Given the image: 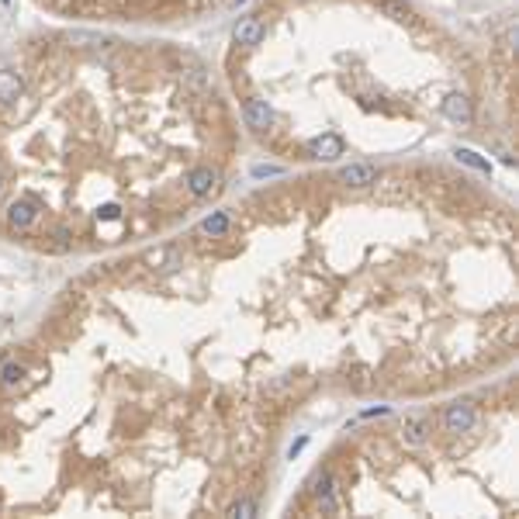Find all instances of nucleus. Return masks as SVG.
Listing matches in <instances>:
<instances>
[{
	"instance_id": "2",
	"label": "nucleus",
	"mask_w": 519,
	"mask_h": 519,
	"mask_svg": "<svg viewBox=\"0 0 519 519\" xmlns=\"http://www.w3.org/2000/svg\"><path fill=\"white\" fill-rule=\"evenodd\" d=\"M184 184H187V194H190V197H208V194L218 190V170H215L211 163H197V166L187 170Z\"/></svg>"
},
{
	"instance_id": "11",
	"label": "nucleus",
	"mask_w": 519,
	"mask_h": 519,
	"mask_svg": "<svg viewBox=\"0 0 519 519\" xmlns=\"http://www.w3.org/2000/svg\"><path fill=\"white\" fill-rule=\"evenodd\" d=\"M21 378H25V364H18V360L0 364V384H4V388H18Z\"/></svg>"
},
{
	"instance_id": "12",
	"label": "nucleus",
	"mask_w": 519,
	"mask_h": 519,
	"mask_svg": "<svg viewBox=\"0 0 519 519\" xmlns=\"http://www.w3.org/2000/svg\"><path fill=\"white\" fill-rule=\"evenodd\" d=\"M201 232H204V235H211V239L225 235V232H228V215H222V211L208 215V218L201 222Z\"/></svg>"
},
{
	"instance_id": "13",
	"label": "nucleus",
	"mask_w": 519,
	"mask_h": 519,
	"mask_svg": "<svg viewBox=\"0 0 519 519\" xmlns=\"http://www.w3.org/2000/svg\"><path fill=\"white\" fill-rule=\"evenodd\" d=\"M402 436L409 440V443H426V419H405V426H402Z\"/></svg>"
},
{
	"instance_id": "14",
	"label": "nucleus",
	"mask_w": 519,
	"mask_h": 519,
	"mask_svg": "<svg viewBox=\"0 0 519 519\" xmlns=\"http://www.w3.org/2000/svg\"><path fill=\"white\" fill-rule=\"evenodd\" d=\"M319 502H322L326 512H336V498H333V481H329V474H322V481H319Z\"/></svg>"
},
{
	"instance_id": "10",
	"label": "nucleus",
	"mask_w": 519,
	"mask_h": 519,
	"mask_svg": "<svg viewBox=\"0 0 519 519\" xmlns=\"http://www.w3.org/2000/svg\"><path fill=\"white\" fill-rule=\"evenodd\" d=\"M443 115L450 121H457V125H467L471 121V101L464 94H447L443 97Z\"/></svg>"
},
{
	"instance_id": "3",
	"label": "nucleus",
	"mask_w": 519,
	"mask_h": 519,
	"mask_svg": "<svg viewBox=\"0 0 519 519\" xmlns=\"http://www.w3.org/2000/svg\"><path fill=\"white\" fill-rule=\"evenodd\" d=\"M242 118H246V125H249V128L267 132V128L274 125V108H271L264 97H249V101H246V108H242Z\"/></svg>"
},
{
	"instance_id": "6",
	"label": "nucleus",
	"mask_w": 519,
	"mask_h": 519,
	"mask_svg": "<svg viewBox=\"0 0 519 519\" xmlns=\"http://www.w3.org/2000/svg\"><path fill=\"white\" fill-rule=\"evenodd\" d=\"M35 222H39V204L35 201H28V197L11 201V208H8V225L11 228H32Z\"/></svg>"
},
{
	"instance_id": "5",
	"label": "nucleus",
	"mask_w": 519,
	"mask_h": 519,
	"mask_svg": "<svg viewBox=\"0 0 519 519\" xmlns=\"http://www.w3.org/2000/svg\"><path fill=\"white\" fill-rule=\"evenodd\" d=\"M260 39H264V21H260V14H249L232 28V42L242 46V49H253Z\"/></svg>"
},
{
	"instance_id": "16",
	"label": "nucleus",
	"mask_w": 519,
	"mask_h": 519,
	"mask_svg": "<svg viewBox=\"0 0 519 519\" xmlns=\"http://www.w3.org/2000/svg\"><path fill=\"white\" fill-rule=\"evenodd\" d=\"M457 159H460V163H467V166H474V170H481V173H488V163H484V159H478V153H471V149H460V153H457Z\"/></svg>"
},
{
	"instance_id": "17",
	"label": "nucleus",
	"mask_w": 519,
	"mask_h": 519,
	"mask_svg": "<svg viewBox=\"0 0 519 519\" xmlns=\"http://www.w3.org/2000/svg\"><path fill=\"white\" fill-rule=\"evenodd\" d=\"M0 187H4V177H0Z\"/></svg>"
},
{
	"instance_id": "15",
	"label": "nucleus",
	"mask_w": 519,
	"mask_h": 519,
	"mask_svg": "<svg viewBox=\"0 0 519 519\" xmlns=\"http://www.w3.org/2000/svg\"><path fill=\"white\" fill-rule=\"evenodd\" d=\"M228 516L249 519V516H256V502H253V498H239V502H232V505H228Z\"/></svg>"
},
{
	"instance_id": "4",
	"label": "nucleus",
	"mask_w": 519,
	"mask_h": 519,
	"mask_svg": "<svg viewBox=\"0 0 519 519\" xmlns=\"http://www.w3.org/2000/svg\"><path fill=\"white\" fill-rule=\"evenodd\" d=\"M25 97V80L18 70H0V108H14Z\"/></svg>"
},
{
	"instance_id": "9",
	"label": "nucleus",
	"mask_w": 519,
	"mask_h": 519,
	"mask_svg": "<svg viewBox=\"0 0 519 519\" xmlns=\"http://www.w3.org/2000/svg\"><path fill=\"white\" fill-rule=\"evenodd\" d=\"M340 180L350 184V187H371V184L378 180V170H374L371 163H350V166L340 173Z\"/></svg>"
},
{
	"instance_id": "7",
	"label": "nucleus",
	"mask_w": 519,
	"mask_h": 519,
	"mask_svg": "<svg viewBox=\"0 0 519 519\" xmlns=\"http://www.w3.org/2000/svg\"><path fill=\"white\" fill-rule=\"evenodd\" d=\"M309 156H315V159H340L343 156V139L336 132H322V135H315L309 142Z\"/></svg>"
},
{
	"instance_id": "8",
	"label": "nucleus",
	"mask_w": 519,
	"mask_h": 519,
	"mask_svg": "<svg viewBox=\"0 0 519 519\" xmlns=\"http://www.w3.org/2000/svg\"><path fill=\"white\" fill-rule=\"evenodd\" d=\"M443 426H447V433H467L474 426V409L467 402H453L443 415Z\"/></svg>"
},
{
	"instance_id": "1",
	"label": "nucleus",
	"mask_w": 519,
	"mask_h": 519,
	"mask_svg": "<svg viewBox=\"0 0 519 519\" xmlns=\"http://www.w3.org/2000/svg\"><path fill=\"white\" fill-rule=\"evenodd\" d=\"M49 11L101 21H187L201 18L222 0H39Z\"/></svg>"
}]
</instances>
